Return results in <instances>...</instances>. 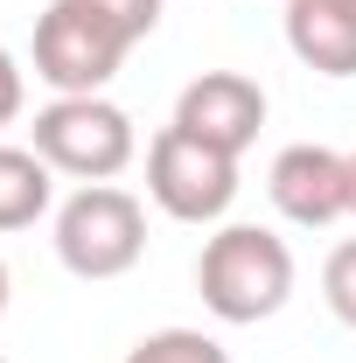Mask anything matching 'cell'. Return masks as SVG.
Wrapping results in <instances>:
<instances>
[{
	"label": "cell",
	"mask_w": 356,
	"mask_h": 363,
	"mask_svg": "<svg viewBox=\"0 0 356 363\" xmlns=\"http://www.w3.org/2000/svg\"><path fill=\"white\" fill-rule=\"evenodd\" d=\"M321 301H328V315L356 328V238H343L335 252H328V266H321Z\"/></svg>",
	"instance_id": "cell-11"
},
{
	"label": "cell",
	"mask_w": 356,
	"mask_h": 363,
	"mask_svg": "<svg viewBox=\"0 0 356 363\" xmlns=\"http://www.w3.org/2000/svg\"><path fill=\"white\" fill-rule=\"evenodd\" d=\"M272 210L287 217V224L301 230H328L343 224L356 210V175H350V154H335V147H314V140H301V147H279L272 154Z\"/></svg>",
	"instance_id": "cell-6"
},
{
	"label": "cell",
	"mask_w": 356,
	"mask_h": 363,
	"mask_svg": "<svg viewBox=\"0 0 356 363\" xmlns=\"http://www.w3.org/2000/svg\"><path fill=\"white\" fill-rule=\"evenodd\" d=\"M175 126L210 140V147H223V154H245L259 140V126H266V91L252 84L245 70H203L196 84H182Z\"/></svg>",
	"instance_id": "cell-7"
},
{
	"label": "cell",
	"mask_w": 356,
	"mask_h": 363,
	"mask_svg": "<svg viewBox=\"0 0 356 363\" xmlns=\"http://www.w3.org/2000/svg\"><path fill=\"white\" fill-rule=\"evenodd\" d=\"M196 294L230 328L272 321L287 308V294H294V252H287V238H272L266 224H223L217 238H203Z\"/></svg>",
	"instance_id": "cell-1"
},
{
	"label": "cell",
	"mask_w": 356,
	"mask_h": 363,
	"mask_svg": "<svg viewBox=\"0 0 356 363\" xmlns=\"http://www.w3.org/2000/svg\"><path fill=\"white\" fill-rule=\"evenodd\" d=\"M126 363H230V350L203 328H154L147 342L126 350Z\"/></svg>",
	"instance_id": "cell-10"
},
{
	"label": "cell",
	"mask_w": 356,
	"mask_h": 363,
	"mask_svg": "<svg viewBox=\"0 0 356 363\" xmlns=\"http://www.w3.org/2000/svg\"><path fill=\"white\" fill-rule=\"evenodd\" d=\"M0 363H7V357H0Z\"/></svg>",
	"instance_id": "cell-18"
},
{
	"label": "cell",
	"mask_w": 356,
	"mask_h": 363,
	"mask_svg": "<svg viewBox=\"0 0 356 363\" xmlns=\"http://www.w3.org/2000/svg\"><path fill=\"white\" fill-rule=\"evenodd\" d=\"M21 98H28V77H21V63L0 49V126H14V119H21Z\"/></svg>",
	"instance_id": "cell-13"
},
{
	"label": "cell",
	"mask_w": 356,
	"mask_h": 363,
	"mask_svg": "<svg viewBox=\"0 0 356 363\" xmlns=\"http://www.w3.org/2000/svg\"><path fill=\"white\" fill-rule=\"evenodd\" d=\"M328 7H343V14H350V21H356V0H328Z\"/></svg>",
	"instance_id": "cell-15"
},
{
	"label": "cell",
	"mask_w": 356,
	"mask_h": 363,
	"mask_svg": "<svg viewBox=\"0 0 356 363\" xmlns=\"http://www.w3.org/2000/svg\"><path fill=\"white\" fill-rule=\"evenodd\" d=\"M147 252V210L119 182H84L56 203V259L77 279H119Z\"/></svg>",
	"instance_id": "cell-2"
},
{
	"label": "cell",
	"mask_w": 356,
	"mask_h": 363,
	"mask_svg": "<svg viewBox=\"0 0 356 363\" xmlns=\"http://www.w3.org/2000/svg\"><path fill=\"white\" fill-rule=\"evenodd\" d=\"M70 7L98 14V21H105V28H119L126 43H147V35L161 28V0H70Z\"/></svg>",
	"instance_id": "cell-12"
},
{
	"label": "cell",
	"mask_w": 356,
	"mask_h": 363,
	"mask_svg": "<svg viewBox=\"0 0 356 363\" xmlns=\"http://www.w3.org/2000/svg\"><path fill=\"white\" fill-rule=\"evenodd\" d=\"M133 56V43L119 28H105L98 14L70 7V0H49L43 21H35V77L56 98H91L119 77V63Z\"/></svg>",
	"instance_id": "cell-5"
},
{
	"label": "cell",
	"mask_w": 356,
	"mask_h": 363,
	"mask_svg": "<svg viewBox=\"0 0 356 363\" xmlns=\"http://www.w3.org/2000/svg\"><path fill=\"white\" fill-rule=\"evenodd\" d=\"M350 175H356V154H350ZM350 217H356V210H350Z\"/></svg>",
	"instance_id": "cell-16"
},
{
	"label": "cell",
	"mask_w": 356,
	"mask_h": 363,
	"mask_svg": "<svg viewBox=\"0 0 356 363\" xmlns=\"http://www.w3.org/2000/svg\"><path fill=\"white\" fill-rule=\"evenodd\" d=\"M28 133H35V154L70 182H112V175H126L133 154H140L133 119L105 91H91V98H49Z\"/></svg>",
	"instance_id": "cell-3"
},
{
	"label": "cell",
	"mask_w": 356,
	"mask_h": 363,
	"mask_svg": "<svg viewBox=\"0 0 356 363\" xmlns=\"http://www.w3.org/2000/svg\"><path fill=\"white\" fill-rule=\"evenodd\" d=\"M49 203H56V168L35 147L0 140V230H28L35 217H49Z\"/></svg>",
	"instance_id": "cell-9"
},
{
	"label": "cell",
	"mask_w": 356,
	"mask_h": 363,
	"mask_svg": "<svg viewBox=\"0 0 356 363\" xmlns=\"http://www.w3.org/2000/svg\"><path fill=\"white\" fill-rule=\"evenodd\" d=\"M0 315H7V259H0Z\"/></svg>",
	"instance_id": "cell-14"
},
{
	"label": "cell",
	"mask_w": 356,
	"mask_h": 363,
	"mask_svg": "<svg viewBox=\"0 0 356 363\" xmlns=\"http://www.w3.org/2000/svg\"><path fill=\"white\" fill-rule=\"evenodd\" d=\"M279 7H287V0H279Z\"/></svg>",
	"instance_id": "cell-17"
},
{
	"label": "cell",
	"mask_w": 356,
	"mask_h": 363,
	"mask_svg": "<svg viewBox=\"0 0 356 363\" xmlns=\"http://www.w3.org/2000/svg\"><path fill=\"white\" fill-rule=\"evenodd\" d=\"M287 49L321 77H356V21L328 0H287Z\"/></svg>",
	"instance_id": "cell-8"
},
{
	"label": "cell",
	"mask_w": 356,
	"mask_h": 363,
	"mask_svg": "<svg viewBox=\"0 0 356 363\" xmlns=\"http://www.w3.org/2000/svg\"><path fill=\"white\" fill-rule=\"evenodd\" d=\"M147 196L175 224H223V210L238 203V154L182 126H161L147 140Z\"/></svg>",
	"instance_id": "cell-4"
}]
</instances>
